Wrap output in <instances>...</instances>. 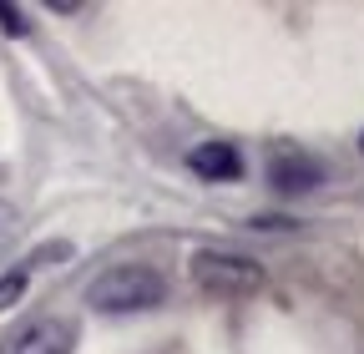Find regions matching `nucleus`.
I'll return each instance as SVG.
<instances>
[{
  "label": "nucleus",
  "mask_w": 364,
  "mask_h": 354,
  "mask_svg": "<svg viewBox=\"0 0 364 354\" xmlns=\"http://www.w3.org/2000/svg\"><path fill=\"white\" fill-rule=\"evenodd\" d=\"M71 349H76V324L71 319H36L6 344V354H71Z\"/></svg>",
  "instance_id": "20e7f679"
},
{
  "label": "nucleus",
  "mask_w": 364,
  "mask_h": 354,
  "mask_svg": "<svg viewBox=\"0 0 364 354\" xmlns=\"http://www.w3.org/2000/svg\"><path fill=\"white\" fill-rule=\"evenodd\" d=\"M16 228H21V213H16L6 198H0V253H6V243L16 238Z\"/></svg>",
  "instance_id": "0eeeda50"
},
{
  "label": "nucleus",
  "mask_w": 364,
  "mask_h": 354,
  "mask_svg": "<svg viewBox=\"0 0 364 354\" xmlns=\"http://www.w3.org/2000/svg\"><path fill=\"white\" fill-rule=\"evenodd\" d=\"M26 284H31V269H26V263L0 279V309H16V304H21V294H26Z\"/></svg>",
  "instance_id": "423d86ee"
},
{
  "label": "nucleus",
  "mask_w": 364,
  "mask_h": 354,
  "mask_svg": "<svg viewBox=\"0 0 364 354\" xmlns=\"http://www.w3.org/2000/svg\"><path fill=\"white\" fill-rule=\"evenodd\" d=\"M0 26H6L11 36H26L31 26H26V11L21 6H6V0H0Z\"/></svg>",
  "instance_id": "6e6552de"
},
{
  "label": "nucleus",
  "mask_w": 364,
  "mask_h": 354,
  "mask_svg": "<svg viewBox=\"0 0 364 354\" xmlns=\"http://www.w3.org/2000/svg\"><path fill=\"white\" fill-rule=\"evenodd\" d=\"M359 147H364V137H359Z\"/></svg>",
  "instance_id": "1a4fd4ad"
},
{
  "label": "nucleus",
  "mask_w": 364,
  "mask_h": 354,
  "mask_svg": "<svg viewBox=\"0 0 364 354\" xmlns=\"http://www.w3.org/2000/svg\"><path fill=\"white\" fill-rule=\"evenodd\" d=\"M188 167L198 177H208V183H238L243 177V157H238L233 142H198L188 152Z\"/></svg>",
  "instance_id": "39448f33"
},
{
  "label": "nucleus",
  "mask_w": 364,
  "mask_h": 354,
  "mask_svg": "<svg viewBox=\"0 0 364 354\" xmlns=\"http://www.w3.org/2000/svg\"><path fill=\"white\" fill-rule=\"evenodd\" d=\"M193 284L213 299H248L263 289V269L248 253H228V248H198L193 253Z\"/></svg>",
  "instance_id": "f03ea898"
},
{
  "label": "nucleus",
  "mask_w": 364,
  "mask_h": 354,
  "mask_svg": "<svg viewBox=\"0 0 364 354\" xmlns=\"http://www.w3.org/2000/svg\"><path fill=\"white\" fill-rule=\"evenodd\" d=\"M162 299H167V279L152 263H112L86 289V304L97 314H136V309H157Z\"/></svg>",
  "instance_id": "f257e3e1"
},
{
  "label": "nucleus",
  "mask_w": 364,
  "mask_h": 354,
  "mask_svg": "<svg viewBox=\"0 0 364 354\" xmlns=\"http://www.w3.org/2000/svg\"><path fill=\"white\" fill-rule=\"evenodd\" d=\"M268 183L279 193H314L318 183H324V162L309 157V152H294V147H279L268 157Z\"/></svg>",
  "instance_id": "7ed1b4c3"
}]
</instances>
